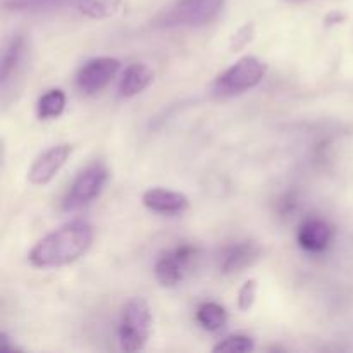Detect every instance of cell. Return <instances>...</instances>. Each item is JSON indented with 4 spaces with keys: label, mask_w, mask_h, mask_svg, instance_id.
Segmentation results:
<instances>
[{
    "label": "cell",
    "mask_w": 353,
    "mask_h": 353,
    "mask_svg": "<svg viewBox=\"0 0 353 353\" xmlns=\"http://www.w3.org/2000/svg\"><path fill=\"white\" fill-rule=\"evenodd\" d=\"M255 343L250 336L245 334H233V336L224 338L223 341L214 347V352H224V353H248L254 352Z\"/></svg>",
    "instance_id": "obj_18"
},
{
    "label": "cell",
    "mask_w": 353,
    "mask_h": 353,
    "mask_svg": "<svg viewBox=\"0 0 353 353\" xmlns=\"http://www.w3.org/2000/svg\"><path fill=\"white\" fill-rule=\"evenodd\" d=\"M154 81V71L143 62H134L124 69L119 81V97L131 99L148 88V85Z\"/></svg>",
    "instance_id": "obj_13"
},
{
    "label": "cell",
    "mask_w": 353,
    "mask_h": 353,
    "mask_svg": "<svg viewBox=\"0 0 353 353\" xmlns=\"http://www.w3.org/2000/svg\"><path fill=\"white\" fill-rule=\"evenodd\" d=\"M296 238H299V243L303 250L324 252L333 240V230L324 219L312 217V219L303 221Z\"/></svg>",
    "instance_id": "obj_10"
},
{
    "label": "cell",
    "mask_w": 353,
    "mask_h": 353,
    "mask_svg": "<svg viewBox=\"0 0 353 353\" xmlns=\"http://www.w3.org/2000/svg\"><path fill=\"white\" fill-rule=\"evenodd\" d=\"M226 0H174L155 17L161 28H196L212 23L224 9Z\"/></svg>",
    "instance_id": "obj_2"
},
{
    "label": "cell",
    "mask_w": 353,
    "mask_h": 353,
    "mask_svg": "<svg viewBox=\"0 0 353 353\" xmlns=\"http://www.w3.org/2000/svg\"><path fill=\"white\" fill-rule=\"evenodd\" d=\"M196 321L207 331H219L226 326L228 312L221 303L205 302L196 310Z\"/></svg>",
    "instance_id": "obj_14"
},
{
    "label": "cell",
    "mask_w": 353,
    "mask_h": 353,
    "mask_svg": "<svg viewBox=\"0 0 353 353\" xmlns=\"http://www.w3.org/2000/svg\"><path fill=\"white\" fill-rule=\"evenodd\" d=\"M26 59V41L21 34H16L9 40L2 52V65H0V81L2 90L6 92L10 79H16L23 69V62Z\"/></svg>",
    "instance_id": "obj_12"
},
{
    "label": "cell",
    "mask_w": 353,
    "mask_h": 353,
    "mask_svg": "<svg viewBox=\"0 0 353 353\" xmlns=\"http://www.w3.org/2000/svg\"><path fill=\"white\" fill-rule=\"evenodd\" d=\"M121 7H123L121 0H81L78 9L93 19H102L119 12Z\"/></svg>",
    "instance_id": "obj_16"
},
{
    "label": "cell",
    "mask_w": 353,
    "mask_h": 353,
    "mask_svg": "<svg viewBox=\"0 0 353 353\" xmlns=\"http://www.w3.org/2000/svg\"><path fill=\"white\" fill-rule=\"evenodd\" d=\"M255 296H257V281L248 279L247 283H243L240 292H238V309L241 312H248L254 307Z\"/></svg>",
    "instance_id": "obj_19"
},
{
    "label": "cell",
    "mask_w": 353,
    "mask_h": 353,
    "mask_svg": "<svg viewBox=\"0 0 353 353\" xmlns=\"http://www.w3.org/2000/svg\"><path fill=\"white\" fill-rule=\"evenodd\" d=\"M107 178H109V171L100 162L90 164L88 168L83 169L74 178L72 185L69 186L68 195L62 200V210L74 212V210L83 209L95 199H99L103 186H105Z\"/></svg>",
    "instance_id": "obj_5"
},
{
    "label": "cell",
    "mask_w": 353,
    "mask_h": 353,
    "mask_svg": "<svg viewBox=\"0 0 353 353\" xmlns=\"http://www.w3.org/2000/svg\"><path fill=\"white\" fill-rule=\"evenodd\" d=\"M268 65L254 55L240 59L221 72L214 81V92L219 97H233L255 88L265 78Z\"/></svg>",
    "instance_id": "obj_4"
},
{
    "label": "cell",
    "mask_w": 353,
    "mask_h": 353,
    "mask_svg": "<svg viewBox=\"0 0 353 353\" xmlns=\"http://www.w3.org/2000/svg\"><path fill=\"white\" fill-rule=\"evenodd\" d=\"M79 3L81 0H6V6L16 10H45L68 6L79 7Z\"/></svg>",
    "instance_id": "obj_17"
},
{
    "label": "cell",
    "mask_w": 353,
    "mask_h": 353,
    "mask_svg": "<svg viewBox=\"0 0 353 353\" xmlns=\"http://www.w3.org/2000/svg\"><path fill=\"white\" fill-rule=\"evenodd\" d=\"M252 37H254V26H252V24H245V26L240 28V30L233 34V38H231V50L238 52L241 50V48H245L250 43Z\"/></svg>",
    "instance_id": "obj_20"
},
{
    "label": "cell",
    "mask_w": 353,
    "mask_h": 353,
    "mask_svg": "<svg viewBox=\"0 0 353 353\" xmlns=\"http://www.w3.org/2000/svg\"><path fill=\"white\" fill-rule=\"evenodd\" d=\"M65 109V93L62 90H48L38 99L37 114L40 119H55Z\"/></svg>",
    "instance_id": "obj_15"
},
{
    "label": "cell",
    "mask_w": 353,
    "mask_h": 353,
    "mask_svg": "<svg viewBox=\"0 0 353 353\" xmlns=\"http://www.w3.org/2000/svg\"><path fill=\"white\" fill-rule=\"evenodd\" d=\"M143 205L159 214H181L190 207L188 196L164 188H150L143 193Z\"/></svg>",
    "instance_id": "obj_11"
},
{
    "label": "cell",
    "mask_w": 353,
    "mask_h": 353,
    "mask_svg": "<svg viewBox=\"0 0 353 353\" xmlns=\"http://www.w3.org/2000/svg\"><path fill=\"white\" fill-rule=\"evenodd\" d=\"M71 152L72 147L69 143H59L45 150L31 164L30 171H28V181L37 186H43L50 183L57 176V172L64 168Z\"/></svg>",
    "instance_id": "obj_8"
},
{
    "label": "cell",
    "mask_w": 353,
    "mask_h": 353,
    "mask_svg": "<svg viewBox=\"0 0 353 353\" xmlns=\"http://www.w3.org/2000/svg\"><path fill=\"white\" fill-rule=\"evenodd\" d=\"M195 255V247L183 245V247L174 248V250L168 252V254H164L162 257H159L154 265V274L155 279L159 281V285L165 286V288L178 286L179 283L185 279L190 264L193 262Z\"/></svg>",
    "instance_id": "obj_7"
},
{
    "label": "cell",
    "mask_w": 353,
    "mask_h": 353,
    "mask_svg": "<svg viewBox=\"0 0 353 353\" xmlns=\"http://www.w3.org/2000/svg\"><path fill=\"white\" fill-rule=\"evenodd\" d=\"M261 255V248L252 241H238L231 243L221 252L219 255V269L224 274H233L241 272L243 269L250 268Z\"/></svg>",
    "instance_id": "obj_9"
},
{
    "label": "cell",
    "mask_w": 353,
    "mask_h": 353,
    "mask_svg": "<svg viewBox=\"0 0 353 353\" xmlns=\"http://www.w3.org/2000/svg\"><path fill=\"white\" fill-rule=\"evenodd\" d=\"M152 314L143 299H131L123 307L117 340L123 352H138L147 345L150 336Z\"/></svg>",
    "instance_id": "obj_3"
},
{
    "label": "cell",
    "mask_w": 353,
    "mask_h": 353,
    "mask_svg": "<svg viewBox=\"0 0 353 353\" xmlns=\"http://www.w3.org/2000/svg\"><path fill=\"white\" fill-rule=\"evenodd\" d=\"M347 19V16L341 12H333V14H327L326 16V26H330V24H338V23H343V21Z\"/></svg>",
    "instance_id": "obj_21"
},
{
    "label": "cell",
    "mask_w": 353,
    "mask_h": 353,
    "mask_svg": "<svg viewBox=\"0 0 353 353\" xmlns=\"http://www.w3.org/2000/svg\"><path fill=\"white\" fill-rule=\"evenodd\" d=\"M93 230L85 221H72L41 238L30 252L34 268L50 269L68 265L81 259L90 250Z\"/></svg>",
    "instance_id": "obj_1"
},
{
    "label": "cell",
    "mask_w": 353,
    "mask_h": 353,
    "mask_svg": "<svg viewBox=\"0 0 353 353\" xmlns=\"http://www.w3.org/2000/svg\"><path fill=\"white\" fill-rule=\"evenodd\" d=\"M121 61L116 57H95L86 61L76 74V86L86 95L102 92L117 76Z\"/></svg>",
    "instance_id": "obj_6"
}]
</instances>
